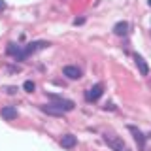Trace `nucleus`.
Masks as SVG:
<instances>
[{
	"instance_id": "1",
	"label": "nucleus",
	"mask_w": 151,
	"mask_h": 151,
	"mask_svg": "<svg viewBox=\"0 0 151 151\" xmlns=\"http://www.w3.org/2000/svg\"><path fill=\"white\" fill-rule=\"evenodd\" d=\"M47 96H49L51 100H53V104H51V106H55L57 110H60V111H72V110H74V106H76V104H74L72 100H66V98L59 96V94L49 93Z\"/></svg>"
},
{
	"instance_id": "2",
	"label": "nucleus",
	"mask_w": 151,
	"mask_h": 151,
	"mask_svg": "<svg viewBox=\"0 0 151 151\" xmlns=\"http://www.w3.org/2000/svg\"><path fill=\"white\" fill-rule=\"evenodd\" d=\"M102 93H104V85L96 83V85H93L89 91H85V100L87 102H96L98 98L102 96Z\"/></svg>"
},
{
	"instance_id": "3",
	"label": "nucleus",
	"mask_w": 151,
	"mask_h": 151,
	"mask_svg": "<svg viewBox=\"0 0 151 151\" xmlns=\"http://www.w3.org/2000/svg\"><path fill=\"white\" fill-rule=\"evenodd\" d=\"M104 142H106L113 151H129L125 147V144H123V140H119V138H111V136L104 134Z\"/></svg>"
},
{
	"instance_id": "4",
	"label": "nucleus",
	"mask_w": 151,
	"mask_h": 151,
	"mask_svg": "<svg viewBox=\"0 0 151 151\" xmlns=\"http://www.w3.org/2000/svg\"><path fill=\"white\" fill-rule=\"evenodd\" d=\"M63 76H66L68 79H79L81 78V68H78L74 64H66L63 68Z\"/></svg>"
},
{
	"instance_id": "5",
	"label": "nucleus",
	"mask_w": 151,
	"mask_h": 151,
	"mask_svg": "<svg viewBox=\"0 0 151 151\" xmlns=\"http://www.w3.org/2000/svg\"><path fill=\"white\" fill-rule=\"evenodd\" d=\"M0 115H2L6 121H13V119L17 117V110H15V106H4L2 110H0Z\"/></svg>"
},
{
	"instance_id": "6",
	"label": "nucleus",
	"mask_w": 151,
	"mask_h": 151,
	"mask_svg": "<svg viewBox=\"0 0 151 151\" xmlns=\"http://www.w3.org/2000/svg\"><path fill=\"white\" fill-rule=\"evenodd\" d=\"M134 63H136V66H138V70H140L142 76H147L149 74V66H147V63L144 60V57H142V55H138V53L134 55Z\"/></svg>"
},
{
	"instance_id": "7",
	"label": "nucleus",
	"mask_w": 151,
	"mask_h": 151,
	"mask_svg": "<svg viewBox=\"0 0 151 151\" xmlns=\"http://www.w3.org/2000/svg\"><path fill=\"white\" fill-rule=\"evenodd\" d=\"M76 144H78V140H76V136H72V134H66V136L60 138V145H63L64 149H72V147H76Z\"/></svg>"
},
{
	"instance_id": "8",
	"label": "nucleus",
	"mask_w": 151,
	"mask_h": 151,
	"mask_svg": "<svg viewBox=\"0 0 151 151\" xmlns=\"http://www.w3.org/2000/svg\"><path fill=\"white\" fill-rule=\"evenodd\" d=\"M113 34H117V36H127V34H129V23H127V21L117 23V25L113 27Z\"/></svg>"
},
{
	"instance_id": "9",
	"label": "nucleus",
	"mask_w": 151,
	"mask_h": 151,
	"mask_svg": "<svg viewBox=\"0 0 151 151\" xmlns=\"http://www.w3.org/2000/svg\"><path fill=\"white\" fill-rule=\"evenodd\" d=\"M129 130L132 132V134H134V140L138 142V145H140V147H145V136L142 134V132H140L138 129H134V127H129Z\"/></svg>"
},
{
	"instance_id": "10",
	"label": "nucleus",
	"mask_w": 151,
	"mask_h": 151,
	"mask_svg": "<svg viewBox=\"0 0 151 151\" xmlns=\"http://www.w3.org/2000/svg\"><path fill=\"white\" fill-rule=\"evenodd\" d=\"M40 110L44 111V113H47V115H55V117H60L64 111H60V110H57L55 106H40Z\"/></svg>"
},
{
	"instance_id": "11",
	"label": "nucleus",
	"mask_w": 151,
	"mask_h": 151,
	"mask_svg": "<svg viewBox=\"0 0 151 151\" xmlns=\"http://www.w3.org/2000/svg\"><path fill=\"white\" fill-rule=\"evenodd\" d=\"M19 49H21V47H19L17 44H8V47H6V53H8V55H12V57H15V55L19 53Z\"/></svg>"
},
{
	"instance_id": "12",
	"label": "nucleus",
	"mask_w": 151,
	"mask_h": 151,
	"mask_svg": "<svg viewBox=\"0 0 151 151\" xmlns=\"http://www.w3.org/2000/svg\"><path fill=\"white\" fill-rule=\"evenodd\" d=\"M23 89H25L27 93H34V91H36V83L30 81V79H27V81L23 83Z\"/></svg>"
},
{
	"instance_id": "13",
	"label": "nucleus",
	"mask_w": 151,
	"mask_h": 151,
	"mask_svg": "<svg viewBox=\"0 0 151 151\" xmlns=\"http://www.w3.org/2000/svg\"><path fill=\"white\" fill-rule=\"evenodd\" d=\"M6 93L8 94H15L17 93V87H6Z\"/></svg>"
},
{
	"instance_id": "14",
	"label": "nucleus",
	"mask_w": 151,
	"mask_h": 151,
	"mask_svg": "<svg viewBox=\"0 0 151 151\" xmlns=\"http://www.w3.org/2000/svg\"><path fill=\"white\" fill-rule=\"evenodd\" d=\"M83 23H85V19L79 17V19H76V21H74V25H83Z\"/></svg>"
},
{
	"instance_id": "15",
	"label": "nucleus",
	"mask_w": 151,
	"mask_h": 151,
	"mask_svg": "<svg viewBox=\"0 0 151 151\" xmlns=\"http://www.w3.org/2000/svg\"><path fill=\"white\" fill-rule=\"evenodd\" d=\"M4 9H6V2H4V0H0V12H4Z\"/></svg>"
},
{
	"instance_id": "16",
	"label": "nucleus",
	"mask_w": 151,
	"mask_h": 151,
	"mask_svg": "<svg viewBox=\"0 0 151 151\" xmlns=\"http://www.w3.org/2000/svg\"><path fill=\"white\" fill-rule=\"evenodd\" d=\"M147 4H149V6H151V0H147Z\"/></svg>"
}]
</instances>
